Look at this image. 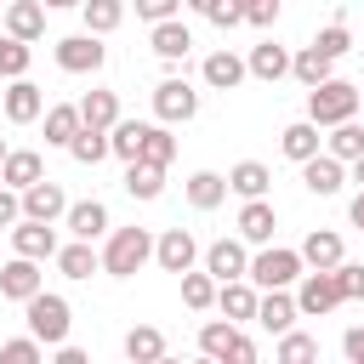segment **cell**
I'll list each match as a JSON object with an SVG mask.
<instances>
[{"label": "cell", "instance_id": "cell-22", "mask_svg": "<svg viewBox=\"0 0 364 364\" xmlns=\"http://www.w3.org/2000/svg\"><path fill=\"white\" fill-rule=\"evenodd\" d=\"M193 51V34H188V23L182 17H165V23H154V57H165V63H182Z\"/></svg>", "mask_w": 364, "mask_h": 364}, {"label": "cell", "instance_id": "cell-51", "mask_svg": "<svg viewBox=\"0 0 364 364\" xmlns=\"http://www.w3.org/2000/svg\"><path fill=\"white\" fill-rule=\"evenodd\" d=\"M57 364H85V353L74 341H57Z\"/></svg>", "mask_w": 364, "mask_h": 364}, {"label": "cell", "instance_id": "cell-57", "mask_svg": "<svg viewBox=\"0 0 364 364\" xmlns=\"http://www.w3.org/2000/svg\"><path fill=\"white\" fill-rule=\"evenodd\" d=\"M358 85H364V80H358Z\"/></svg>", "mask_w": 364, "mask_h": 364}, {"label": "cell", "instance_id": "cell-44", "mask_svg": "<svg viewBox=\"0 0 364 364\" xmlns=\"http://www.w3.org/2000/svg\"><path fill=\"white\" fill-rule=\"evenodd\" d=\"M324 57H347L353 51V34H347V23H330V28H318V40H313Z\"/></svg>", "mask_w": 364, "mask_h": 364}, {"label": "cell", "instance_id": "cell-28", "mask_svg": "<svg viewBox=\"0 0 364 364\" xmlns=\"http://www.w3.org/2000/svg\"><path fill=\"white\" fill-rule=\"evenodd\" d=\"M318 142H324V136H318V125H313V119H296V125H284V136H279L284 159H296V165H301V159H313V154H318Z\"/></svg>", "mask_w": 364, "mask_h": 364}, {"label": "cell", "instance_id": "cell-13", "mask_svg": "<svg viewBox=\"0 0 364 364\" xmlns=\"http://www.w3.org/2000/svg\"><path fill=\"white\" fill-rule=\"evenodd\" d=\"M40 114H46V91L17 74V80L6 85V119H11V125H28V119H40Z\"/></svg>", "mask_w": 364, "mask_h": 364}, {"label": "cell", "instance_id": "cell-56", "mask_svg": "<svg viewBox=\"0 0 364 364\" xmlns=\"http://www.w3.org/2000/svg\"><path fill=\"white\" fill-rule=\"evenodd\" d=\"M0 165H6V142H0Z\"/></svg>", "mask_w": 364, "mask_h": 364}, {"label": "cell", "instance_id": "cell-8", "mask_svg": "<svg viewBox=\"0 0 364 364\" xmlns=\"http://www.w3.org/2000/svg\"><path fill=\"white\" fill-rule=\"evenodd\" d=\"M154 114H159L165 125H182V119L199 114V91H193L188 80H159V85H154Z\"/></svg>", "mask_w": 364, "mask_h": 364}, {"label": "cell", "instance_id": "cell-34", "mask_svg": "<svg viewBox=\"0 0 364 364\" xmlns=\"http://www.w3.org/2000/svg\"><path fill=\"white\" fill-rule=\"evenodd\" d=\"M68 154H74L80 165H97V159H108L114 148H108V131H102V125H80L74 142H68Z\"/></svg>", "mask_w": 364, "mask_h": 364}, {"label": "cell", "instance_id": "cell-2", "mask_svg": "<svg viewBox=\"0 0 364 364\" xmlns=\"http://www.w3.org/2000/svg\"><path fill=\"white\" fill-rule=\"evenodd\" d=\"M148 262H154V233H148V228H114V233H108V245H102V273L131 279V273H142Z\"/></svg>", "mask_w": 364, "mask_h": 364}, {"label": "cell", "instance_id": "cell-27", "mask_svg": "<svg viewBox=\"0 0 364 364\" xmlns=\"http://www.w3.org/2000/svg\"><path fill=\"white\" fill-rule=\"evenodd\" d=\"M80 125H85V119H80V102H57V108H46V142H51V148H68Z\"/></svg>", "mask_w": 364, "mask_h": 364}, {"label": "cell", "instance_id": "cell-43", "mask_svg": "<svg viewBox=\"0 0 364 364\" xmlns=\"http://www.w3.org/2000/svg\"><path fill=\"white\" fill-rule=\"evenodd\" d=\"M40 353H46V341H40L34 330H28V336H17V341H0V358H6V364H34Z\"/></svg>", "mask_w": 364, "mask_h": 364}, {"label": "cell", "instance_id": "cell-4", "mask_svg": "<svg viewBox=\"0 0 364 364\" xmlns=\"http://www.w3.org/2000/svg\"><path fill=\"white\" fill-rule=\"evenodd\" d=\"M23 313H28V330H34L46 347L68 341V324H74V313H68V301H63L57 290H34V296L23 301Z\"/></svg>", "mask_w": 364, "mask_h": 364}, {"label": "cell", "instance_id": "cell-33", "mask_svg": "<svg viewBox=\"0 0 364 364\" xmlns=\"http://www.w3.org/2000/svg\"><path fill=\"white\" fill-rule=\"evenodd\" d=\"M142 136H148V125H142V119H114V125H108V148H114L125 165L142 154Z\"/></svg>", "mask_w": 364, "mask_h": 364}, {"label": "cell", "instance_id": "cell-11", "mask_svg": "<svg viewBox=\"0 0 364 364\" xmlns=\"http://www.w3.org/2000/svg\"><path fill=\"white\" fill-rule=\"evenodd\" d=\"M154 262H159L165 273H176V279H182V273L199 262V245H193V233H188V228H165V233L154 239Z\"/></svg>", "mask_w": 364, "mask_h": 364}, {"label": "cell", "instance_id": "cell-19", "mask_svg": "<svg viewBox=\"0 0 364 364\" xmlns=\"http://www.w3.org/2000/svg\"><path fill=\"white\" fill-rule=\"evenodd\" d=\"M273 228H279V216H273L267 193H262V199H245V210H239V239H245V245H267Z\"/></svg>", "mask_w": 364, "mask_h": 364}, {"label": "cell", "instance_id": "cell-46", "mask_svg": "<svg viewBox=\"0 0 364 364\" xmlns=\"http://www.w3.org/2000/svg\"><path fill=\"white\" fill-rule=\"evenodd\" d=\"M216 28H239L245 23V0H210V11H205Z\"/></svg>", "mask_w": 364, "mask_h": 364}, {"label": "cell", "instance_id": "cell-6", "mask_svg": "<svg viewBox=\"0 0 364 364\" xmlns=\"http://www.w3.org/2000/svg\"><path fill=\"white\" fill-rule=\"evenodd\" d=\"M336 301H341L336 267H313V273H301V284H296V307H301V318H324Z\"/></svg>", "mask_w": 364, "mask_h": 364}, {"label": "cell", "instance_id": "cell-48", "mask_svg": "<svg viewBox=\"0 0 364 364\" xmlns=\"http://www.w3.org/2000/svg\"><path fill=\"white\" fill-rule=\"evenodd\" d=\"M273 17H279V0H245V23L273 28Z\"/></svg>", "mask_w": 364, "mask_h": 364}, {"label": "cell", "instance_id": "cell-35", "mask_svg": "<svg viewBox=\"0 0 364 364\" xmlns=\"http://www.w3.org/2000/svg\"><path fill=\"white\" fill-rule=\"evenodd\" d=\"M330 63H336V57H324L318 46H301V51L290 57V74H296L301 85H318V80H330Z\"/></svg>", "mask_w": 364, "mask_h": 364}, {"label": "cell", "instance_id": "cell-1", "mask_svg": "<svg viewBox=\"0 0 364 364\" xmlns=\"http://www.w3.org/2000/svg\"><path fill=\"white\" fill-rule=\"evenodd\" d=\"M358 97H364V85H353V80H318V85H307V119L313 125H341V119H353L358 114Z\"/></svg>", "mask_w": 364, "mask_h": 364}, {"label": "cell", "instance_id": "cell-52", "mask_svg": "<svg viewBox=\"0 0 364 364\" xmlns=\"http://www.w3.org/2000/svg\"><path fill=\"white\" fill-rule=\"evenodd\" d=\"M347 216H353V228H364V193H358V199L347 205Z\"/></svg>", "mask_w": 364, "mask_h": 364}, {"label": "cell", "instance_id": "cell-5", "mask_svg": "<svg viewBox=\"0 0 364 364\" xmlns=\"http://www.w3.org/2000/svg\"><path fill=\"white\" fill-rule=\"evenodd\" d=\"M199 353H205V358L256 364V341H250V336H239V324H233V318H210V324L199 330Z\"/></svg>", "mask_w": 364, "mask_h": 364}, {"label": "cell", "instance_id": "cell-29", "mask_svg": "<svg viewBox=\"0 0 364 364\" xmlns=\"http://www.w3.org/2000/svg\"><path fill=\"white\" fill-rule=\"evenodd\" d=\"M228 199V176H216V171H193L188 176V205L193 210H216Z\"/></svg>", "mask_w": 364, "mask_h": 364}, {"label": "cell", "instance_id": "cell-53", "mask_svg": "<svg viewBox=\"0 0 364 364\" xmlns=\"http://www.w3.org/2000/svg\"><path fill=\"white\" fill-rule=\"evenodd\" d=\"M353 182H364V154H358V159H353Z\"/></svg>", "mask_w": 364, "mask_h": 364}, {"label": "cell", "instance_id": "cell-7", "mask_svg": "<svg viewBox=\"0 0 364 364\" xmlns=\"http://www.w3.org/2000/svg\"><path fill=\"white\" fill-rule=\"evenodd\" d=\"M108 63V46H102V34H68V40H57V68H68V74H97Z\"/></svg>", "mask_w": 364, "mask_h": 364}, {"label": "cell", "instance_id": "cell-25", "mask_svg": "<svg viewBox=\"0 0 364 364\" xmlns=\"http://www.w3.org/2000/svg\"><path fill=\"white\" fill-rule=\"evenodd\" d=\"M199 74H205V85H210V91H233V85H239V80H245L250 68H245V63H239L233 51H210Z\"/></svg>", "mask_w": 364, "mask_h": 364}, {"label": "cell", "instance_id": "cell-21", "mask_svg": "<svg viewBox=\"0 0 364 364\" xmlns=\"http://www.w3.org/2000/svg\"><path fill=\"white\" fill-rule=\"evenodd\" d=\"M6 34H17V40L34 46V40L46 34V6H40V0H11V6H6Z\"/></svg>", "mask_w": 364, "mask_h": 364}, {"label": "cell", "instance_id": "cell-15", "mask_svg": "<svg viewBox=\"0 0 364 364\" xmlns=\"http://www.w3.org/2000/svg\"><path fill=\"white\" fill-rule=\"evenodd\" d=\"M34 290H46V284H40V262H34V256H11V262L0 267V296L28 301Z\"/></svg>", "mask_w": 364, "mask_h": 364}, {"label": "cell", "instance_id": "cell-54", "mask_svg": "<svg viewBox=\"0 0 364 364\" xmlns=\"http://www.w3.org/2000/svg\"><path fill=\"white\" fill-rule=\"evenodd\" d=\"M46 6H57V11H63V6H85V0H46Z\"/></svg>", "mask_w": 364, "mask_h": 364}, {"label": "cell", "instance_id": "cell-49", "mask_svg": "<svg viewBox=\"0 0 364 364\" xmlns=\"http://www.w3.org/2000/svg\"><path fill=\"white\" fill-rule=\"evenodd\" d=\"M176 6L182 0H136V17L142 23H165V17H176Z\"/></svg>", "mask_w": 364, "mask_h": 364}, {"label": "cell", "instance_id": "cell-16", "mask_svg": "<svg viewBox=\"0 0 364 364\" xmlns=\"http://www.w3.org/2000/svg\"><path fill=\"white\" fill-rule=\"evenodd\" d=\"M256 284L250 279H222L216 284V307H222V318H233V324H245V318H256Z\"/></svg>", "mask_w": 364, "mask_h": 364}, {"label": "cell", "instance_id": "cell-55", "mask_svg": "<svg viewBox=\"0 0 364 364\" xmlns=\"http://www.w3.org/2000/svg\"><path fill=\"white\" fill-rule=\"evenodd\" d=\"M182 6H193V11H210V0H182Z\"/></svg>", "mask_w": 364, "mask_h": 364}, {"label": "cell", "instance_id": "cell-42", "mask_svg": "<svg viewBox=\"0 0 364 364\" xmlns=\"http://www.w3.org/2000/svg\"><path fill=\"white\" fill-rule=\"evenodd\" d=\"M279 358H284V364H307V358H318V341L301 336V330H284V336H279Z\"/></svg>", "mask_w": 364, "mask_h": 364}, {"label": "cell", "instance_id": "cell-17", "mask_svg": "<svg viewBox=\"0 0 364 364\" xmlns=\"http://www.w3.org/2000/svg\"><path fill=\"white\" fill-rule=\"evenodd\" d=\"M63 222H68L74 239H91V245H97V239L108 233V205H102V199H80V205L63 210Z\"/></svg>", "mask_w": 364, "mask_h": 364}, {"label": "cell", "instance_id": "cell-41", "mask_svg": "<svg viewBox=\"0 0 364 364\" xmlns=\"http://www.w3.org/2000/svg\"><path fill=\"white\" fill-rule=\"evenodd\" d=\"M0 74H6V80L28 74V40H17V34H0Z\"/></svg>", "mask_w": 364, "mask_h": 364}, {"label": "cell", "instance_id": "cell-23", "mask_svg": "<svg viewBox=\"0 0 364 364\" xmlns=\"http://www.w3.org/2000/svg\"><path fill=\"white\" fill-rule=\"evenodd\" d=\"M273 188V171L262 165V159H239L233 171H228V193H239V199H262Z\"/></svg>", "mask_w": 364, "mask_h": 364}, {"label": "cell", "instance_id": "cell-39", "mask_svg": "<svg viewBox=\"0 0 364 364\" xmlns=\"http://www.w3.org/2000/svg\"><path fill=\"white\" fill-rule=\"evenodd\" d=\"M182 301H188L193 313L216 307V279H210V273H193V267H188V273H182Z\"/></svg>", "mask_w": 364, "mask_h": 364}, {"label": "cell", "instance_id": "cell-50", "mask_svg": "<svg viewBox=\"0 0 364 364\" xmlns=\"http://www.w3.org/2000/svg\"><path fill=\"white\" fill-rule=\"evenodd\" d=\"M341 353H347L353 364H364V324H353V330L341 336Z\"/></svg>", "mask_w": 364, "mask_h": 364}, {"label": "cell", "instance_id": "cell-10", "mask_svg": "<svg viewBox=\"0 0 364 364\" xmlns=\"http://www.w3.org/2000/svg\"><path fill=\"white\" fill-rule=\"evenodd\" d=\"M11 250H17V256H34V262H51L63 245H57V228H51V222L23 216V222L11 228Z\"/></svg>", "mask_w": 364, "mask_h": 364}, {"label": "cell", "instance_id": "cell-38", "mask_svg": "<svg viewBox=\"0 0 364 364\" xmlns=\"http://www.w3.org/2000/svg\"><path fill=\"white\" fill-rule=\"evenodd\" d=\"M80 11H85V28L91 34H114L125 23V0H85Z\"/></svg>", "mask_w": 364, "mask_h": 364}, {"label": "cell", "instance_id": "cell-45", "mask_svg": "<svg viewBox=\"0 0 364 364\" xmlns=\"http://www.w3.org/2000/svg\"><path fill=\"white\" fill-rule=\"evenodd\" d=\"M336 284H341V301H364V267L358 262H336Z\"/></svg>", "mask_w": 364, "mask_h": 364}, {"label": "cell", "instance_id": "cell-12", "mask_svg": "<svg viewBox=\"0 0 364 364\" xmlns=\"http://www.w3.org/2000/svg\"><path fill=\"white\" fill-rule=\"evenodd\" d=\"M205 273L222 284V279H245L250 273V256H245V239H216L205 250Z\"/></svg>", "mask_w": 364, "mask_h": 364}, {"label": "cell", "instance_id": "cell-24", "mask_svg": "<svg viewBox=\"0 0 364 364\" xmlns=\"http://www.w3.org/2000/svg\"><path fill=\"white\" fill-rule=\"evenodd\" d=\"M245 68H250L256 80H267V85H273V80H284V74H290V51H284L279 40H262V46L250 51V63H245Z\"/></svg>", "mask_w": 364, "mask_h": 364}, {"label": "cell", "instance_id": "cell-36", "mask_svg": "<svg viewBox=\"0 0 364 364\" xmlns=\"http://www.w3.org/2000/svg\"><path fill=\"white\" fill-rule=\"evenodd\" d=\"M80 119L108 131V125L119 119V97H114V91H85V97H80Z\"/></svg>", "mask_w": 364, "mask_h": 364}, {"label": "cell", "instance_id": "cell-9", "mask_svg": "<svg viewBox=\"0 0 364 364\" xmlns=\"http://www.w3.org/2000/svg\"><path fill=\"white\" fill-rule=\"evenodd\" d=\"M341 182H347V159H336L330 148L313 154V159H301V188H307V193L330 199V193H341Z\"/></svg>", "mask_w": 364, "mask_h": 364}, {"label": "cell", "instance_id": "cell-47", "mask_svg": "<svg viewBox=\"0 0 364 364\" xmlns=\"http://www.w3.org/2000/svg\"><path fill=\"white\" fill-rule=\"evenodd\" d=\"M17 222H23V193L0 182V228H17Z\"/></svg>", "mask_w": 364, "mask_h": 364}, {"label": "cell", "instance_id": "cell-32", "mask_svg": "<svg viewBox=\"0 0 364 364\" xmlns=\"http://www.w3.org/2000/svg\"><path fill=\"white\" fill-rule=\"evenodd\" d=\"M125 358H131V364H154V358H165V336H159L154 324L125 330Z\"/></svg>", "mask_w": 364, "mask_h": 364}, {"label": "cell", "instance_id": "cell-30", "mask_svg": "<svg viewBox=\"0 0 364 364\" xmlns=\"http://www.w3.org/2000/svg\"><path fill=\"white\" fill-rule=\"evenodd\" d=\"M301 262H307V267H336V262H341V233L313 228V233L301 239Z\"/></svg>", "mask_w": 364, "mask_h": 364}, {"label": "cell", "instance_id": "cell-37", "mask_svg": "<svg viewBox=\"0 0 364 364\" xmlns=\"http://www.w3.org/2000/svg\"><path fill=\"white\" fill-rule=\"evenodd\" d=\"M324 148L336 154V159H358L364 154V125H353V119H341V125H330V136H324Z\"/></svg>", "mask_w": 364, "mask_h": 364}, {"label": "cell", "instance_id": "cell-20", "mask_svg": "<svg viewBox=\"0 0 364 364\" xmlns=\"http://www.w3.org/2000/svg\"><path fill=\"white\" fill-rule=\"evenodd\" d=\"M296 318H301V307H296V296H284V290H267V296L256 301V324L273 330V336H284Z\"/></svg>", "mask_w": 364, "mask_h": 364}, {"label": "cell", "instance_id": "cell-18", "mask_svg": "<svg viewBox=\"0 0 364 364\" xmlns=\"http://www.w3.org/2000/svg\"><path fill=\"white\" fill-rule=\"evenodd\" d=\"M40 176H46V159H40L34 148H6V165H0V182H6V188L23 193V188L40 182Z\"/></svg>", "mask_w": 364, "mask_h": 364}, {"label": "cell", "instance_id": "cell-26", "mask_svg": "<svg viewBox=\"0 0 364 364\" xmlns=\"http://www.w3.org/2000/svg\"><path fill=\"white\" fill-rule=\"evenodd\" d=\"M125 193H131V199H159V193H165V165L131 159V165H125Z\"/></svg>", "mask_w": 364, "mask_h": 364}, {"label": "cell", "instance_id": "cell-40", "mask_svg": "<svg viewBox=\"0 0 364 364\" xmlns=\"http://www.w3.org/2000/svg\"><path fill=\"white\" fill-rule=\"evenodd\" d=\"M136 159H148V165H171L176 159V136L165 131V125H148V136H142V154Z\"/></svg>", "mask_w": 364, "mask_h": 364}, {"label": "cell", "instance_id": "cell-14", "mask_svg": "<svg viewBox=\"0 0 364 364\" xmlns=\"http://www.w3.org/2000/svg\"><path fill=\"white\" fill-rule=\"evenodd\" d=\"M68 210V193L51 182V176H40V182H28L23 188V216H40V222H57Z\"/></svg>", "mask_w": 364, "mask_h": 364}, {"label": "cell", "instance_id": "cell-31", "mask_svg": "<svg viewBox=\"0 0 364 364\" xmlns=\"http://www.w3.org/2000/svg\"><path fill=\"white\" fill-rule=\"evenodd\" d=\"M57 267H63V279H91V273L102 267V256L91 250V239H74V245L57 250Z\"/></svg>", "mask_w": 364, "mask_h": 364}, {"label": "cell", "instance_id": "cell-3", "mask_svg": "<svg viewBox=\"0 0 364 364\" xmlns=\"http://www.w3.org/2000/svg\"><path fill=\"white\" fill-rule=\"evenodd\" d=\"M301 267H307V262H301V250H284V245H262V250L250 256V273H245V279H250L256 290H290V284L301 279Z\"/></svg>", "mask_w": 364, "mask_h": 364}]
</instances>
